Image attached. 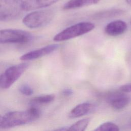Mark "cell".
I'll return each instance as SVG.
<instances>
[{"mask_svg":"<svg viewBox=\"0 0 131 131\" xmlns=\"http://www.w3.org/2000/svg\"><path fill=\"white\" fill-rule=\"evenodd\" d=\"M40 115V111L35 107L26 111L10 112L3 117V127L6 129L28 124L37 120Z\"/></svg>","mask_w":131,"mask_h":131,"instance_id":"cell-1","label":"cell"},{"mask_svg":"<svg viewBox=\"0 0 131 131\" xmlns=\"http://www.w3.org/2000/svg\"><path fill=\"white\" fill-rule=\"evenodd\" d=\"M94 28L95 25L91 22L78 23L56 34L53 37V40L56 42H61L73 39L92 31Z\"/></svg>","mask_w":131,"mask_h":131,"instance_id":"cell-2","label":"cell"},{"mask_svg":"<svg viewBox=\"0 0 131 131\" xmlns=\"http://www.w3.org/2000/svg\"><path fill=\"white\" fill-rule=\"evenodd\" d=\"M23 0H0V20L8 21L20 17L24 11Z\"/></svg>","mask_w":131,"mask_h":131,"instance_id":"cell-3","label":"cell"},{"mask_svg":"<svg viewBox=\"0 0 131 131\" xmlns=\"http://www.w3.org/2000/svg\"><path fill=\"white\" fill-rule=\"evenodd\" d=\"M54 13L51 10L33 11L26 15L23 19L24 24L31 29L43 27L53 18Z\"/></svg>","mask_w":131,"mask_h":131,"instance_id":"cell-4","label":"cell"},{"mask_svg":"<svg viewBox=\"0 0 131 131\" xmlns=\"http://www.w3.org/2000/svg\"><path fill=\"white\" fill-rule=\"evenodd\" d=\"M28 67L27 63H22L8 67L0 77V88L6 89L10 87L24 73Z\"/></svg>","mask_w":131,"mask_h":131,"instance_id":"cell-5","label":"cell"},{"mask_svg":"<svg viewBox=\"0 0 131 131\" xmlns=\"http://www.w3.org/2000/svg\"><path fill=\"white\" fill-rule=\"evenodd\" d=\"M32 35L25 31L18 29L0 30V44L25 43L30 41Z\"/></svg>","mask_w":131,"mask_h":131,"instance_id":"cell-6","label":"cell"},{"mask_svg":"<svg viewBox=\"0 0 131 131\" xmlns=\"http://www.w3.org/2000/svg\"><path fill=\"white\" fill-rule=\"evenodd\" d=\"M120 91L111 92L106 94V101L115 110H121L129 102V98Z\"/></svg>","mask_w":131,"mask_h":131,"instance_id":"cell-7","label":"cell"},{"mask_svg":"<svg viewBox=\"0 0 131 131\" xmlns=\"http://www.w3.org/2000/svg\"><path fill=\"white\" fill-rule=\"evenodd\" d=\"M59 47V45L58 44L49 45L41 48L28 52L23 55L20 57V59L24 61L36 59L53 52Z\"/></svg>","mask_w":131,"mask_h":131,"instance_id":"cell-8","label":"cell"},{"mask_svg":"<svg viewBox=\"0 0 131 131\" xmlns=\"http://www.w3.org/2000/svg\"><path fill=\"white\" fill-rule=\"evenodd\" d=\"M127 28V24L122 20H115L108 23L104 28L105 33L111 36L123 34Z\"/></svg>","mask_w":131,"mask_h":131,"instance_id":"cell-9","label":"cell"},{"mask_svg":"<svg viewBox=\"0 0 131 131\" xmlns=\"http://www.w3.org/2000/svg\"><path fill=\"white\" fill-rule=\"evenodd\" d=\"M60 0H25L23 9L25 11L34 10L50 6Z\"/></svg>","mask_w":131,"mask_h":131,"instance_id":"cell-10","label":"cell"},{"mask_svg":"<svg viewBox=\"0 0 131 131\" xmlns=\"http://www.w3.org/2000/svg\"><path fill=\"white\" fill-rule=\"evenodd\" d=\"M93 108V105L89 102H83L75 106L69 114L70 118H76L89 113Z\"/></svg>","mask_w":131,"mask_h":131,"instance_id":"cell-11","label":"cell"},{"mask_svg":"<svg viewBox=\"0 0 131 131\" xmlns=\"http://www.w3.org/2000/svg\"><path fill=\"white\" fill-rule=\"evenodd\" d=\"M101 0H69L63 6L64 10H73L97 4Z\"/></svg>","mask_w":131,"mask_h":131,"instance_id":"cell-12","label":"cell"},{"mask_svg":"<svg viewBox=\"0 0 131 131\" xmlns=\"http://www.w3.org/2000/svg\"><path fill=\"white\" fill-rule=\"evenodd\" d=\"M124 11L120 9H112L98 12L93 15L95 19H102L113 18L122 15Z\"/></svg>","mask_w":131,"mask_h":131,"instance_id":"cell-13","label":"cell"},{"mask_svg":"<svg viewBox=\"0 0 131 131\" xmlns=\"http://www.w3.org/2000/svg\"><path fill=\"white\" fill-rule=\"evenodd\" d=\"M55 96L53 94L40 95L33 98L30 101L32 105H45L49 104L54 101Z\"/></svg>","mask_w":131,"mask_h":131,"instance_id":"cell-14","label":"cell"},{"mask_svg":"<svg viewBox=\"0 0 131 131\" xmlns=\"http://www.w3.org/2000/svg\"><path fill=\"white\" fill-rule=\"evenodd\" d=\"M93 131H119V128L114 123L106 122L101 124Z\"/></svg>","mask_w":131,"mask_h":131,"instance_id":"cell-15","label":"cell"},{"mask_svg":"<svg viewBox=\"0 0 131 131\" xmlns=\"http://www.w3.org/2000/svg\"><path fill=\"white\" fill-rule=\"evenodd\" d=\"M20 92L26 96H30L33 93V90L32 88L27 84L21 85L19 88Z\"/></svg>","mask_w":131,"mask_h":131,"instance_id":"cell-16","label":"cell"},{"mask_svg":"<svg viewBox=\"0 0 131 131\" xmlns=\"http://www.w3.org/2000/svg\"><path fill=\"white\" fill-rule=\"evenodd\" d=\"M120 90L124 93L131 92V83H128L122 85L120 88Z\"/></svg>","mask_w":131,"mask_h":131,"instance_id":"cell-17","label":"cell"},{"mask_svg":"<svg viewBox=\"0 0 131 131\" xmlns=\"http://www.w3.org/2000/svg\"><path fill=\"white\" fill-rule=\"evenodd\" d=\"M7 64L5 62H0V77L5 71V70L8 68Z\"/></svg>","mask_w":131,"mask_h":131,"instance_id":"cell-18","label":"cell"},{"mask_svg":"<svg viewBox=\"0 0 131 131\" xmlns=\"http://www.w3.org/2000/svg\"><path fill=\"white\" fill-rule=\"evenodd\" d=\"M62 94L65 96H69L72 95L73 94V91L71 89H66L63 90Z\"/></svg>","mask_w":131,"mask_h":131,"instance_id":"cell-19","label":"cell"},{"mask_svg":"<svg viewBox=\"0 0 131 131\" xmlns=\"http://www.w3.org/2000/svg\"><path fill=\"white\" fill-rule=\"evenodd\" d=\"M2 120H3V117L0 116V131H3L4 130L2 125Z\"/></svg>","mask_w":131,"mask_h":131,"instance_id":"cell-20","label":"cell"},{"mask_svg":"<svg viewBox=\"0 0 131 131\" xmlns=\"http://www.w3.org/2000/svg\"><path fill=\"white\" fill-rule=\"evenodd\" d=\"M54 131H68L67 127H61L60 128L56 129Z\"/></svg>","mask_w":131,"mask_h":131,"instance_id":"cell-21","label":"cell"},{"mask_svg":"<svg viewBox=\"0 0 131 131\" xmlns=\"http://www.w3.org/2000/svg\"><path fill=\"white\" fill-rule=\"evenodd\" d=\"M125 1L128 5L131 6V0H125Z\"/></svg>","mask_w":131,"mask_h":131,"instance_id":"cell-22","label":"cell"},{"mask_svg":"<svg viewBox=\"0 0 131 131\" xmlns=\"http://www.w3.org/2000/svg\"><path fill=\"white\" fill-rule=\"evenodd\" d=\"M130 23H131V21H130Z\"/></svg>","mask_w":131,"mask_h":131,"instance_id":"cell-23","label":"cell"}]
</instances>
